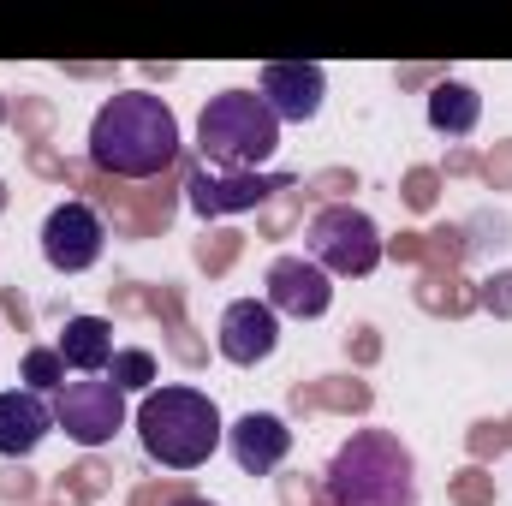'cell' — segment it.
Here are the masks:
<instances>
[{
  "instance_id": "obj_1",
  "label": "cell",
  "mask_w": 512,
  "mask_h": 506,
  "mask_svg": "<svg viewBox=\"0 0 512 506\" xmlns=\"http://www.w3.org/2000/svg\"><path fill=\"white\" fill-rule=\"evenodd\" d=\"M179 155V120L161 96L149 90H120L96 108L90 120V161L120 179H155Z\"/></svg>"
},
{
  "instance_id": "obj_2",
  "label": "cell",
  "mask_w": 512,
  "mask_h": 506,
  "mask_svg": "<svg viewBox=\"0 0 512 506\" xmlns=\"http://www.w3.org/2000/svg\"><path fill=\"white\" fill-rule=\"evenodd\" d=\"M221 435H227L221 429V411L197 387H155L137 405V441L167 471H197L221 447Z\"/></svg>"
},
{
  "instance_id": "obj_3",
  "label": "cell",
  "mask_w": 512,
  "mask_h": 506,
  "mask_svg": "<svg viewBox=\"0 0 512 506\" xmlns=\"http://www.w3.org/2000/svg\"><path fill=\"white\" fill-rule=\"evenodd\" d=\"M334 506H417V465L411 447L387 429H358L328 465Z\"/></svg>"
},
{
  "instance_id": "obj_4",
  "label": "cell",
  "mask_w": 512,
  "mask_h": 506,
  "mask_svg": "<svg viewBox=\"0 0 512 506\" xmlns=\"http://www.w3.org/2000/svg\"><path fill=\"white\" fill-rule=\"evenodd\" d=\"M197 149L221 173H256L280 149V120L268 114V102L256 90H221V96H209V108L197 120Z\"/></svg>"
},
{
  "instance_id": "obj_5",
  "label": "cell",
  "mask_w": 512,
  "mask_h": 506,
  "mask_svg": "<svg viewBox=\"0 0 512 506\" xmlns=\"http://www.w3.org/2000/svg\"><path fill=\"white\" fill-rule=\"evenodd\" d=\"M310 262L334 280H364V274H376V262H382V227L358 209V203H328L316 221H310Z\"/></svg>"
},
{
  "instance_id": "obj_6",
  "label": "cell",
  "mask_w": 512,
  "mask_h": 506,
  "mask_svg": "<svg viewBox=\"0 0 512 506\" xmlns=\"http://www.w3.org/2000/svg\"><path fill=\"white\" fill-rule=\"evenodd\" d=\"M54 429H66L78 447H108L126 429V393L114 381H66L54 393Z\"/></svg>"
},
{
  "instance_id": "obj_7",
  "label": "cell",
  "mask_w": 512,
  "mask_h": 506,
  "mask_svg": "<svg viewBox=\"0 0 512 506\" xmlns=\"http://www.w3.org/2000/svg\"><path fill=\"white\" fill-rule=\"evenodd\" d=\"M102 239H108V227H102V215H96L90 203H60V209H48V221H42V256H48V268H60V274L96 268Z\"/></svg>"
},
{
  "instance_id": "obj_8",
  "label": "cell",
  "mask_w": 512,
  "mask_h": 506,
  "mask_svg": "<svg viewBox=\"0 0 512 506\" xmlns=\"http://www.w3.org/2000/svg\"><path fill=\"white\" fill-rule=\"evenodd\" d=\"M256 96L268 102V114L286 126H304V120H316L322 114V96H328V78H322V66H310V60H274V66H262V84H256Z\"/></svg>"
},
{
  "instance_id": "obj_9",
  "label": "cell",
  "mask_w": 512,
  "mask_h": 506,
  "mask_svg": "<svg viewBox=\"0 0 512 506\" xmlns=\"http://www.w3.org/2000/svg\"><path fill=\"white\" fill-rule=\"evenodd\" d=\"M274 316H298V322H310V316H322L328 304H334V280L310 262V256H280L274 268H268V298H262Z\"/></svg>"
},
{
  "instance_id": "obj_10",
  "label": "cell",
  "mask_w": 512,
  "mask_h": 506,
  "mask_svg": "<svg viewBox=\"0 0 512 506\" xmlns=\"http://www.w3.org/2000/svg\"><path fill=\"white\" fill-rule=\"evenodd\" d=\"M280 185H286L280 173H221V167H203V173H191L185 191H191V209L203 221H215V215H245V209H256Z\"/></svg>"
},
{
  "instance_id": "obj_11",
  "label": "cell",
  "mask_w": 512,
  "mask_h": 506,
  "mask_svg": "<svg viewBox=\"0 0 512 506\" xmlns=\"http://www.w3.org/2000/svg\"><path fill=\"white\" fill-rule=\"evenodd\" d=\"M274 346H280V316L262 298H239V304L221 310V358L227 364L251 370L262 358H274Z\"/></svg>"
},
{
  "instance_id": "obj_12",
  "label": "cell",
  "mask_w": 512,
  "mask_h": 506,
  "mask_svg": "<svg viewBox=\"0 0 512 506\" xmlns=\"http://www.w3.org/2000/svg\"><path fill=\"white\" fill-rule=\"evenodd\" d=\"M48 429H54V405L42 393H30V387L0 393V453L6 459H30L48 441Z\"/></svg>"
},
{
  "instance_id": "obj_13",
  "label": "cell",
  "mask_w": 512,
  "mask_h": 506,
  "mask_svg": "<svg viewBox=\"0 0 512 506\" xmlns=\"http://www.w3.org/2000/svg\"><path fill=\"white\" fill-rule=\"evenodd\" d=\"M227 447H233L239 471H251V477H268V471L286 459V447H292V429H286L274 411H245V417L227 429Z\"/></svg>"
},
{
  "instance_id": "obj_14",
  "label": "cell",
  "mask_w": 512,
  "mask_h": 506,
  "mask_svg": "<svg viewBox=\"0 0 512 506\" xmlns=\"http://www.w3.org/2000/svg\"><path fill=\"white\" fill-rule=\"evenodd\" d=\"M54 352L66 358V370L96 376V370H108V364H114V328H108L102 316H72Z\"/></svg>"
},
{
  "instance_id": "obj_15",
  "label": "cell",
  "mask_w": 512,
  "mask_h": 506,
  "mask_svg": "<svg viewBox=\"0 0 512 506\" xmlns=\"http://www.w3.org/2000/svg\"><path fill=\"white\" fill-rule=\"evenodd\" d=\"M477 120H483V96L471 90V84H435L429 90V126L447 131V137H465V131H477Z\"/></svg>"
},
{
  "instance_id": "obj_16",
  "label": "cell",
  "mask_w": 512,
  "mask_h": 506,
  "mask_svg": "<svg viewBox=\"0 0 512 506\" xmlns=\"http://www.w3.org/2000/svg\"><path fill=\"white\" fill-rule=\"evenodd\" d=\"M24 381H30V393H60V387H66V358H60L54 346L24 352Z\"/></svg>"
},
{
  "instance_id": "obj_17",
  "label": "cell",
  "mask_w": 512,
  "mask_h": 506,
  "mask_svg": "<svg viewBox=\"0 0 512 506\" xmlns=\"http://www.w3.org/2000/svg\"><path fill=\"white\" fill-rule=\"evenodd\" d=\"M108 381H114L120 393H143V387L155 381V358H149V352H137V346H126V352H114Z\"/></svg>"
},
{
  "instance_id": "obj_18",
  "label": "cell",
  "mask_w": 512,
  "mask_h": 506,
  "mask_svg": "<svg viewBox=\"0 0 512 506\" xmlns=\"http://www.w3.org/2000/svg\"><path fill=\"white\" fill-rule=\"evenodd\" d=\"M173 506H209V501H197V495H179V501H173Z\"/></svg>"
}]
</instances>
